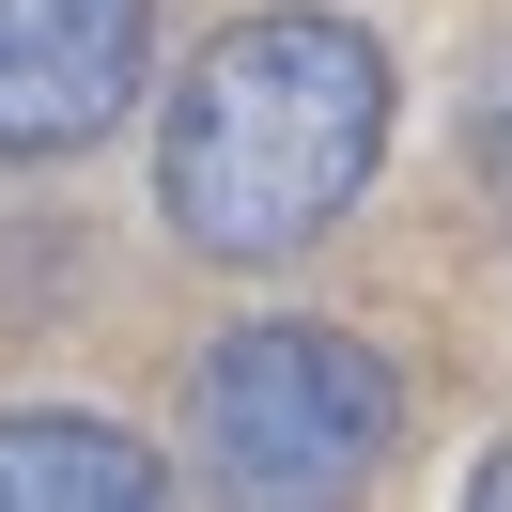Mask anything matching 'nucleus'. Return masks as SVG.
I'll use <instances>...</instances> for the list:
<instances>
[{
    "label": "nucleus",
    "instance_id": "obj_1",
    "mask_svg": "<svg viewBox=\"0 0 512 512\" xmlns=\"http://www.w3.org/2000/svg\"><path fill=\"white\" fill-rule=\"evenodd\" d=\"M388 109H404V78H388V47L357 16H326V0L233 16L171 78V109H156V218H171V249H202V264L326 249L357 218V187H373V156H388Z\"/></svg>",
    "mask_w": 512,
    "mask_h": 512
},
{
    "label": "nucleus",
    "instance_id": "obj_2",
    "mask_svg": "<svg viewBox=\"0 0 512 512\" xmlns=\"http://www.w3.org/2000/svg\"><path fill=\"white\" fill-rule=\"evenodd\" d=\"M404 450V373L357 326L249 311L187 357V466L218 497H357Z\"/></svg>",
    "mask_w": 512,
    "mask_h": 512
},
{
    "label": "nucleus",
    "instance_id": "obj_3",
    "mask_svg": "<svg viewBox=\"0 0 512 512\" xmlns=\"http://www.w3.org/2000/svg\"><path fill=\"white\" fill-rule=\"evenodd\" d=\"M156 78V0H0V156H94Z\"/></svg>",
    "mask_w": 512,
    "mask_h": 512
},
{
    "label": "nucleus",
    "instance_id": "obj_4",
    "mask_svg": "<svg viewBox=\"0 0 512 512\" xmlns=\"http://www.w3.org/2000/svg\"><path fill=\"white\" fill-rule=\"evenodd\" d=\"M156 497H171L156 435L94 404H0V512H156Z\"/></svg>",
    "mask_w": 512,
    "mask_h": 512
},
{
    "label": "nucleus",
    "instance_id": "obj_5",
    "mask_svg": "<svg viewBox=\"0 0 512 512\" xmlns=\"http://www.w3.org/2000/svg\"><path fill=\"white\" fill-rule=\"evenodd\" d=\"M481 171H497V218H512V78H497V109H481Z\"/></svg>",
    "mask_w": 512,
    "mask_h": 512
},
{
    "label": "nucleus",
    "instance_id": "obj_6",
    "mask_svg": "<svg viewBox=\"0 0 512 512\" xmlns=\"http://www.w3.org/2000/svg\"><path fill=\"white\" fill-rule=\"evenodd\" d=\"M466 497H481V512H512V450H481V481H466Z\"/></svg>",
    "mask_w": 512,
    "mask_h": 512
}]
</instances>
